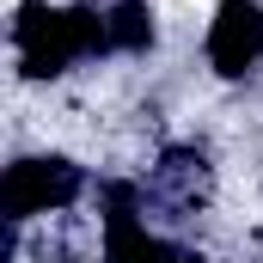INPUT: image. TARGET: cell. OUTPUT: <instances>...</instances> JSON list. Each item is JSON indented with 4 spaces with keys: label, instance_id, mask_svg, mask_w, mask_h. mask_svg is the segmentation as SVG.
Segmentation results:
<instances>
[{
    "label": "cell",
    "instance_id": "obj_2",
    "mask_svg": "<svg viewBox=\"0 0 263 263\" xmlns=\"http://www.w3.org/2000/svg\"><path fill=\"white\" fill-rule=\"evenodd\" d=\"M80 190H86V172H80L73 159H62V153H49V159H12L6 178H0V214L18 227V220H31V214L67 208Z\"/></svg>",
    "mask_w": 263,
    "mask_h": 263
},
{
    "label": "cell",
    "instance_id": "obj_4",
    "mask_svg": "<svg viewBox=\"0 0 263 263\" xmlns=\"http://www.w3.org/2000/svg\"><path fill=\"white\" fill-rule=\"evenodd\" d=\"M165 239L141 227V190L135 184H104V263H159Z\"/></svg>",
    "mask_w": 263,
    "mask_h": 263
},
{
    "label": "cell",
    "instance_id": "obj_6",
    "mask_svg": "<svg viewBox=\"0 0 263 263\" xmlns=\"http://www.w3.org/2000/svg\"><path fill=\"white\" fill-rule=\"evenodd\" d=\"M159 263H202V251H190V245H172V239H165V257Z\"/></svg>",
    "mask_w": 263,
    "mask_h": 263
},
{
    "label": "cell",
    "instance_id": "obj_1",
    "mask_svg": "<svg viewBox=\"0 0 263 263\" xmlns=\"http://www.w3.org/2000/svg\"><path fill=\"white\" fill-rule=\"evenodd\" d=\"M12 43H18L25 80H55V73H67L73 55H104L110 49V25L92 6H43V0H25L18 18H12Z\"/></svg>",
    "mask_w": 263,
    "mask_h": 263
},
{
    "label": "cell",
    "instance_id": "obj_3",
    "mask_svg": "<svg viewBox=\"0 0 263 263\" xmlns=\"http://www.w3.org/2000/svg\"><path fill=\"white\" fill-rule=\"evenodd\" d=\"M208 62L227 80H239L263 62V6L257 0H220V12L208 25Z\"/></svg>",
    "mask_w": 263,
    "mask_h": 263
},
{
    "label": "cell",
    "instance_id": "obj_5",
    "mask_svg": "<svg viewBox=\"0 0 263 263\" xmlns=\"http://www.w3.org/2000/svg\"><path fill=\"white\" fill-rule=\"evenodd\" d=\"M104 25H110V49H129V55L153 49V12H147V0H117L104 12Z\"/></svg>",
    "mask_w": 263,
    "mask_h": 263
}]
</instances>
